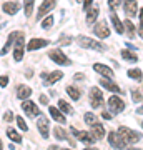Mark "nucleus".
Masks as SVG:
<instances>
[{
  "instance_id": "7c9ffc66",
  "label": "nucleus",
  "mask_w": 143,
  "mask_h": 150,
  "mask_svg": "<svg viewBox=\"0 0 143 150\" xmlns=\"http://www.w3.org/2000/svg\"><path fill=\"white\" fill-rule=\"evenodd\" d=\"M123 25H125V30H127V33H128V37L130 38H133L135 37V27H133V23H132V20H125V23H123Z\"/></svg>"
},
{
  "instance_id": "20e7f679",
  "label": "nucleus",
  "mask_w": 143,
  "mask_h": 150,
  "mask_svg": "<svg viewBox=\"0 0 143 150\" xmlns=\"http://www.w3.org/2000/svg\"><path fill=\"white\" fill-rule=\"evenodd\" d=\"M48 59H52L55 64H58V65H72V60H70L62 50H58V48L50 50V52H48Z\"/></svg>"
},
{
  "instance_id": "aec40b11",
  "label": "nucleus",
  "mask_w": 143,
  "mask_h": 150,
  "mask_svg": "<svg viewBox=\"0 0 143 150\" xmlns=\"http://www.w3.org/2000/svg\"><path fill=\"white\" fill-rule=\"evenodd\" d=\"M32 95V88L28 85H20L17 88V98H20V100H27L28 97Z\"/></svg>"
},
{
  "instance_id": "b1692460",
  "label": "nucleus",
  "mask_w": 143,
  "mask_h": 150,
  "mask_svg": "<svg viewBox=\"0 0 143 150\" xmlns=\"http://www.w3.org/2000/svg\"><path fill=\"white\" fill-rule=\"evenodd\" d=\"M122 57H123L125 60H127V62H132V64L138 62V57H137L135 54H133V52H130L128 48H123V50H122Z\"/></svg>"
},
{
  "instance_id": "603ef678",
  "label": "nucleus",
  "mask_w": 143,
  "mask_h": 150,
  "mask_svg": "<svg viewBox=\"0 0 143 150\" xmlns=\"http://www.w3.org/2000/svg\"><path fill=\"white\" fill-rule=\"evenodd\" d=\"M77 2H83V0H77Z\"/></svg>"
},
{
  "instance_id": "2f4dec72",
  "label": "nucleus",
  "mask_w": 143,
  "mask_h": 150,
  "mask_svg": "<svg viewBox=\"0 0 143 150\" xmlns=\"http://www.w3.org/2000/svg\"><path fill=\"white\" fill-rule=\"evenodd\" d=\"M58 108L62 110V112H65V113H73V108L70 107L65 100H60V98H58Z\"/></svg>"
},
{
  "instance_id": "6ab92c4d",
  "label": "nucleus",
  "mask_w": 143,
  "mask_h": 150,
  "mask_svg": "<svg viewBox=\"0 0 143 150\" xmlns=\"http://www.w3.org/2000/svg\"><path fill=\"white\" fill-rule=\"evenodd\" d=\"M110 20H111V23H113V28H115V32H117V33H125V25H123L122 22H120V18H118V15L115 13V10H111Z\"/></svg>"
},
{
  "instance_id": "9d476101",
  "label": "nucleus",
  "mask_w": 143,
  "mask_h": 150,
  "mask_svg": "<svg viewBox=\"0 0 143 150\" xmlns=\"http://www.w3.org/2000/svg\"><path fill=\"white\" fill-rule=\"evenodd\" d=\"M93 32H95L97 37H100V38L110 37V28H108V25H106L105 20H100V22H98L95 27H93Z\"/></svg>"
},
{
  "instance_id": "5fc2aeb1",
  "label": "nucleus",
  "mask_w": 143,
  "mask_h": 150,
  "mask_svg": "<svg viewBox=\"0 0 143 150\" xmlns=\"http://www.w3.org/2000/svg\"><path fill=\"white\" fill-rule=\"evenodd\" d=\"M142 127H143V122H142Z\"/></svg>"
},
{
  "instance_id": "dca6fc26",
  "label": "nucleus",
  "mask_w": 143,
  "mask_h": 150,
  "mask_svg": "<svg viewBox=\"0 0 143 150\" xmlns=\"http://www.w3.org/2000/svg\"><path fill=\"white\" fill-rule=\"evenodd\" d=\"M2 10L8 13V15H15L17 12L20 10V4L18 2H4L2 4Z\"/></svg>"
},
{
  "instance_id": "6e6552de",
  "label": "nucleus",
  "mask_w": 143,
  "mask_h": 150,
  "mask_svg": "<svg viewBox=\"0 0 143 150\" xmlns=\"http://www.w3.org/2000/svg\"><path fill=\"white\" fill-rule=\"evenodd\" d=\"M108 107H110V112L120 113V112L125 110V102H123L120 97H117V95H113V93H111V97L108 98Z\"/></svg>"
},
{
  "instance_id": "a211bd4d",
  "label": "nucleus",
  "mask_w": 143,
  "mask_h": 150,
  "mask_svg": "<svg viewBox=\"0 0 143 150\" xmlns=\"http://www.w3.org/2000/svg\"><path fill=\"white\" fill-rule=\"evenodd\" d=\"M100 85H103V88L113 92V93H122V88H120L117 83H113L110 79H105V77H103V79H100Z\"/></svg>"
},
{
  "instance_id": "412c9836",
  "label": "nucleus",
  "mask_w": 143,
  "mask_h": 150,
  "mask_svg": "<svg viewBox=\"0 0 143 150\" xmlns=\"http://www.w3.org/2000/svg\"><path fill=\"white\" fill-rule=\"evenodd\" d=\"M92 135H93L97 140L103 139V135H105V129H103V125L98 123V122L93 123V125H92Z\"/></svg>"
},
{
  "instance_id": "ddd939ff",
  "label": "nucleus",
  "mask_w": 143,
  "mask_h": 150,
  "mask_svg": "<svg viewBox=\"0 0 143 150\" xmlns=\"http://www.w3.org/2000/svg\"><path fill=\"white\" fill-rule=\"evenodd\" d=\"M123 8H125V15L127 17H135L138 12V4L137 0H123Z\"/></svg>"
},
{
  "instance_id": "c03bdc74",
  "label": "nucleus",
  "mask_w": 143,
  "mask_h": 150,
  "mask_svg": "<svg viewBox=\"0 0 143 150\" xmlns=\"http://www.w3.org/2000/svg\"><path fill=\"white\" fill-rule=\"evenodd\" d=\"M137 113L138 115H143V105H140V107L137 108Z\"/></svg>"
},
{
  "instance_id": "4468645a",
  "label": "nucleus",
  "mask_w": 143,
  "mask_h": 150,
  "mask_svg": "<svg viewBox=\"0 0 143 150\" xmlns=\"http://www.w3.org/2000/svg\"><path fill=\"white\" fill-rule=\"evenodd\" d=\"M72 134H73L80 142H83V144H93V142L97 140L92 134H87V132H83V130H77V129H73V127H72Z\"/></svg>"
},
{
  "instance_id": "423d86ee",
  "label": "nucleus",
  "mask_w": 143,
  "mask_h": 150,
  "mask_svg": "<svg viewBox=\"0 0 143 150\" xmlns=\"http://www.w3.org/2000/svg\"><path fill=\"white\" fill-rule=\"evenodd\" d=\"M90 105L93 108H98L103 105V93L98 87H92L90 88Z\"/></svg>"
},
{
  "instance_id": "de8ad7c7",
  "label": "nucleus",
  "mask_w": 143,
  "mask_h": 150,
  "mask_svg": "<svg viewBox=\"0 0 143 150\" xmlns=\"http://www.w3.org/2000/svg\"><path fill=\"white\" fill-rule=\"evenodd\" d=\"M48 150H58V149H57L55 145H52V147H48Z\"/></svg>"
},
{
  "instance_id": "bb28decb",
  "label": "nucleus",
  "mask_w": 143,
  "mask_h": 150,
  "mask_svg": "<svg viewBox=\"0 0 143 150\" xmlns=\"http://www.w3.org/2000/svg\"><path fill=\"white\" fill-rule=\"evenodd\" d=\"M7 135H8V139H10L12 142H15V144H20V142H22V137L17 134L12 127H8V129H7Z\"/></svg>"
},
{
  "instance_id": "39448f33",
  "label": "nucleus",
  "mask_w": 143,
  "mask_h": 150,
  "mask_svg": "<svg viewBox=\"0 0 143 150\" xmlns=\"http://www.w3.org/2000/svg\"><path fill=\"white\" fill-rule=\"evenodd\" d=\"M108 144L117 150H123L125 147H127V142L122 139V135L118 134V132H113V130L108 134Z\"/></svg>"
},
{
  "instance_id": "393cba45",
  "label": "nucleus",
  "mask_w": 143,
  "mask_h": 150,
  "mask_svg": "<svg viewBox=\"0 0 143 150\" xmlns=\"http://www.w3.org/2000/svg\"><path fill=\"white\" fill-rule=\"evenodd\" d=\"M15 37H17V32L10 33V37L7 38L5 45H4V48H2V55H7V54H8V50H10V47H12V43H13V40H15Z\"/></svg>"
},
{
  "instance_id": "0eeeda50",
  "label": "nucleus",
  "mask_w": 143,
  "mask_h": 150,
  "mask_svg": "<svg viewBox=\"0 0 143 150\" xmlns=\"http://www.w3.org/2000/svg\"><path fill=\"white\" fill-rule=\"evenodd\" d=\"M22 110H23L28 117H32V118L33 117H40V113H42L40 110H38L37 105H35L32 100H28V98H27V100H22Z\"/></svg>"
},
{
  "instance_id": "c85d7f7f",
  "label": "nucleus",
  "mask_w": 143,
  "mask_h": 150,
  "mask_svg": "<svg viewBox=\"0 0 143 150\" xmlns=\"http://www.w3.org/2000/svg\"><path fill=\"white\" fill-rule=\"evenodd\" d=\"M33 4L35 0H23V8H25V17H30L33 12Z\"/></svg>"
},
{
  "instance_id": "79ce46f5",
  "label": "nucleus",
  "mask_w": 143,
  "mask_h": 150,
  "mask_svg": "<svg viewBox=\"0 0 143 150\" xmlns=\"http://www.w3.org/2000/svg\"><path fill=\"white\" fill-rule=\"evenodd\" d=\"M40 103H43V105H48V97H47V95H40Z\"/></svg>"
},
{
  "instance_id": "8fccbe9b",
  "label": "nucleus",
  "mask_w": 143,
  "mask_h": 150,
  "mask_svg": "<svg viewBox=\"0 0 143 150\" xmlns=\"http://www.w3.org/2000/svg\"><path fill=\"white\" fill-rule=\"evenodd\" d=\"M85 150H98V149H93V147H87Z\"/></svg>"
},
{
  "instance_id": "f8f14e48",
  "label": "nucleus",
  "mask_w": 143,
  "mask_h": 150,
  "mask_svg": "<svg viewBox=\"0 0 143 150\" xmlns=\"http://www.w3.org/2000/svg\"><path fill=\"white\" fill-rule=\"evenodd\" d=\"M63 77V72H43L42 74V79L45 82V85H53L55 82H58L60 79Z\"/></svg>"
},
{
  "instance_id": "58836bf2",
  "label": "nucleus",
  "mask_w": 143,
  "mask_h": 150,
  "mask_svg": "<svg viewBox=\"0 0 143 150\" xmlns=\"http://www.w3.org/2000/svg\"><path fill=\"white\" fill-rule=\"evenodd\" d=\"M92 4H93V0H83V10L87 12L92 7Z\"/></svg>"
},
{
  "instance_id": "f03ea898",
  "label": "nucleus",
  "mask_w": 143,
  "mask_h": 150,
  "mask_svg": "<svg viewBox=\"0 0 143 150\" xmlns=\"http://www.w3.org/2000/svg\"><path fill=\"white\" fill-rule=\"evenodd\" d=\"M118 134L122 135V139L127 142V144H137V142H140L142 140V134L140 132H135V130L128 129V127H120L118 129Z\"/></svg>"
},
{
  "instance_id": "9b49d317",
  "label": "nucleus",
  "mask_w": 143,
  "mask_h": 150,
  "mask_svg": "<svg viewBox=\"0 0 143 150\" xmlns=\"http://www.w3.org/2000/svg\"><path fill=\"white\" fill-rule=\"evenodd\" d=\"M55 4H57V0H43L42 5H40V8H38L37 20H40V18H43V17L47 15L48 12L52 10L53 7H55Z\"/></svg>"
},
{
  "instance_id": "a878e982",
  "label": "nucleus",
  "mask_w": 143,
  "mask_h": 150,
  "mask_svg": "<svg viewBox=\"0 0 143 150\" xmlns=\"http://www.w3.org/2000/svg\"><path fill=\"white\" fill-rule=\"evenodd\" d=\"M67 93H68L70 98H73V100H78L80 97H82V92H80L77 87H72V85L67 87Z\"/></svg>"
},
{
  "instance_id": "f704fd0d",
  "label": "nucleus",
  "mask_w": 143,
  "mask_h": 150,
  "mask_svg": "<svg viewBox=\"0 0 143 150\" xmlns=\"http://www.w3.org/2000/svg\"><path fill=\"white\" fill-rule=\"evenodd\" d=\"M132 100L135 103H140L143 100V95L140 93V90H137V88H133V90H132Z\"/></svg>"
},
{
  "instance_id": "2eb2a0df",
  "label": "nucleus",
  "mask_w": 143,
  "mask_h": 150,
  "mask_svg": "<svg viewBox=\"0 0 143 150\" xmlns=\"http://www.w3.org/2000/svg\"><path fill=\"white\" fill-rule=\"evenodd\" d=\"M50 45V40H45V38H32L28 45H27V50L28 52H33V50H38V48H43Z\"/></svg>"
},
{
  "instance_id": "ea45409f",
  "label": "nucleus",
  "mask_w": 143,
  "mask_h": 150,
  "mask_svg": "<svg viewBox=\"0 0 143 150\" xmlns=\"http://www.w3.org/2000/svg\"><path fill=\"white\" fill-rule=\"evenodd\" d=\"M0 83H2V87H7V83H8V77H7V75H2V77H0Z\"/></svg>"
},
{
  "instance_id": "c9c22d12",
  "label": "nucleus",
  "mask_w": 143,
  "mask_h": 150,
  "mask_svg": "<svg viewBox=\"0 0 143 150\" xmlns=\"http://www.w3.org/2000/svg\"><path fill=\"white\" fill-rule=\"evenodd\" d=\"M58 43L60 45H70V43H72V37H68V35H62V37L58 38Z\"/></svg>"
},
{
  "instance_id": "1a4fd4ad",
  "label": "nucleus",
  "mask_w": 143,
  "mask_h": 150,
  "mask_svg": "<svg viewBox=\"0 0 143 150\" xmlns=\"http://www.w3.org/2000/svg\"><path fill=\"white\" fill-rule=\"evenodd\" d=\"M37 129L40 132L43 139H48V134H50V122H48V118L45 115H40L37 120Z\"/></svg>"
},
{
  "instance_id": "4be33fe9",
  "label": "nucleus",
  "mask_w": 143,
  "mask_h": 150,
  "mask_svg": "<svg viewBox=\"0 0 143 150\" xmlns=\"http://www.w3.org/2000/svg\"><path fill=\"white\" fill-rule=\"evenodd\" d=\"M48 112H50V115H52L55 120L58 123H65V115L62 113V110L57 107H48Z\"/></svg>"
},
{
  "instance_id": "09e8293b",
  "label": "nucleus",
  "mask_w": 143,
  "mask_h": 150,
  "mask_svg": "<svg viewBox=\"0 0 143 150\" xmlns=\"http://www.w3.org/2000/svg\"><path fill=\"white\" fill-rule=\"evenodd\" d=\"M140 37L143 38V27H140Z\"/></svg>"
},
{
  "instance_id": "49530a36",
  "label": "nucleus",
  "mask_w": 143,
  "mask_h": 150,
  "mask_svg": "<svg viewBox=\"0 0 143 150\" xmlns=\"http://www.w3.org/2000/svg\"><path fill=\"white\" fill-rule=\"evenodd\" d=\"M103 117H105V118H111V115H110V113H106V112H103Z\"/></svg>"
},
{
  "instance_id": "f257e3e1",
  "label": "nucleus",
  "mask_w": 143,
  "mask_h": 150,
  "mask_svg": "<svg viewBox=\"0 0 143 150\" xmlns=\"http://www.w3.org/2000/svg\"><path fill=\"white\" fill-rule=\"evenodd\" d=\"M77 42H78L80 47H83V48H92V50H97V52L106 50V45H103L101 42L93 40V38H90V37H85V35H80V37L77 38Z\"/></svg>"
},
{
  "instance_id": "cd10ccee",
  "label": "nucleus",
  "mask_w": 143,
  "mask_h": 150,
  "mask_svg": "<svg viewBox=\"0 0 143 150\" xmlns=\"http://www.w3.org/2000/svg\"><path fill=\"white\" fill-rule=\"evenodd\" d=\"M128 77L133 79V80H142L143 72L140 69H130V70H128Z\"/></svg>"
},
{
  "instance_id": "a18cd8bd",
  "label": "nucleus",
  "mask_w": 143,
  "mask_h": 150,
  "mask_svg": "<svg viewBox=\"0 0 143 150\" xmlns=\"http://www.w3.org/2000/svg\"><path fill=\"white\" fill-rule=\"evenodd\" d=\"M83 79V74H77L75 75V80H82Z\"/></svg>"
},
{
  "instance_id": "c756f323",
  "label": "nucleus",
  "mask_w": 143,
  "mask_h": 150,
  "mask_svg": "<svg viewBox=\"0 0 143 150\" xmlns=\"http://www.w3.org/2000/svg\"><path fill=\"white\" fill-rule=\"evenodd\" d=\"M53 134H55V139H58V140H67L68 137H67V132H65L62 127H55V130H53Z\"/></svg>"
},
{
  "instance_id": "7ed1b4c3",
  "label": "nucleus",
  "mask_w": 143,
  "mask_h": 150,
  "mask_svg": "<svg viewBox=\"0 0 143 150\" xmlns=\"http://www.w3.org/2000/svg\"><path fill=\"white\" fill-rule=\"evenodd\" d=\"M25 38H23V32H17L15 37V50H13V59L17 62H20L23 59V50H25Z\"/></svg>"
},
{
  "instance_id": "3c124183",
  "label": "nucleus",
  "mask_w": 143,
  "mask_h": 150,
  "mask_svg": "<svg viewBox=\"0 0 143 150\" xmlns=\"http://www.w3.org/2000/svg\"><path fill=\"white\" fill-rule=\"evenodd\" d=\"M128 150H140V149H135V147H132V149H128Z\"/></svg>"
},
{
  "instance_id": "4c0bfd02",
  "label": "nucleus",
  "mask_w": 143,
  "mask_h": 150,
  "mask_svg": "<svg viewBox=\"0 0 143 150\" xmlns=\"http://www.w3.org/2000/svg\"><path fill=\"white\" fill-rule=\"evenodd\" d=\"M120 4H122V0H108V5H110L111 10H115L117 7H120Z\"/></svg>"
},
{
  "instance_id": "a19ab883",
  "label": "nucleus",
  "mask_w": 143,
  "mask_h": 150,
  "mask_svg": "<svg viewBox=\"0 0 143 150\" xmlns=\"http://www.w3.org/2000/svg\"><path fill=\"white\" fill-rule=\"evenodd\" d=\"M12 118H13L12 112H5V113H4V120H5V122H12Z\"/></svg>"
},
{
  "instance_id": "473e14b6",
  "label": "nucleus",
  "mask_w": 143,
  "mask_h": 150,
  "mask_svg": "<svg viewBox=\"0 0 143 150\" xmlns=\"http://www.w3.org/2000/svg\"><path fill=\"white\" fill-rule=\"evenodd\" d=\"M83 120L87 122V125H90V127L93 125V123L98 122V120H97V117H95L92 112H87V113H85V115H83Z\"/></svg>"
},
{
  "instance_id": "5701e85b",
  "label": "nucleus",
  "mask_w": 143,
  "mask_h": 150,
  "mask_svg": "<svg viewBox=\"0 0 143 150\" xmlns=\"http://www.w3.org/2000/svg\"><path fill=\"white\" fill-rule=\"evenodd\" d=\"M98 13H100V8H98V7H93V5H92L90 8L87 10V23H93V22L97 20Z\"/></svg>"
},
{
  "instance_id": "864d4df0",
  "label": "nucleus",
  "mask_w": 143,
  "mask_h": 150,
  "mask_svg": "<svg viewBox=\"0 0 143 150\" xmlns=\"http://www.w3.org/2000/svg\"><path fill=\"white\" fill-rule=\"evenodd\" d=\"M63 150H70V149H63Z\"/></svg>"
},
{
  "instance_id": "e433bc0d",
  "label": "nucleus",
  "mask_w": 143,
  "mask_h": 150,
  "mask_svg": "<svg viewBox=\"0 0 143 150\" xmlns=\"http://www.w3.org/2000/svg\"><path fill=\"white\" fill-rule=\"evenodd\" d=\"M17 125H18V127H20V129L23 130V132H27V130H28V127H27L25 120H23V118H22L20 115H18V117H17Z\"/></svg>"
},
{
  "instance_id": "f3484780",
  "label": "nucleus",
  "mask_w": 143,
  "mask_h": 150,
  "mask_svg": "<svg viewBox=\"0 0 143 150\" xmlns=\"http://www.w3.org/2000/svg\"><path fill=\"white\" fill-rule=\"evenodd\" d=\"M93 70L98 72V74H100L101 77H105V79H113V70H111L110 67L103 65V64H95L93 65Z\"/></svg>"
},
{
  "instance_id": "37998d69",
  "label": "nucleus",
  "mask_w": 143,
  "mask_h": 150,
  "mask_svg": "<svg viewBox=\"0 0 143 150\" xmlns=\"http://www.w3.org/2000/svg\"><path fill=\"white\" fill-rule=\"evenodd\" d=\"M140 27H143V8L140 10Z\"/></svg>"
},
{
  "instance_id": "72a5a7b5",
  "label": "nucleus",
  "mask_w": 143,
  "mask_h": 150,
  "mask_svg": "<svg viewBox=\"0 0 143 150\" xmlns=\"http://www.w3.org/2000/svg\"><path fill=\"white\" fill-rule=\"evenodd\" d=\"M53 18H55L53 15H47V18H43V20H42V28L47 30V28L52 27V25H53Z\"/></svg>"
}]
</instances>
